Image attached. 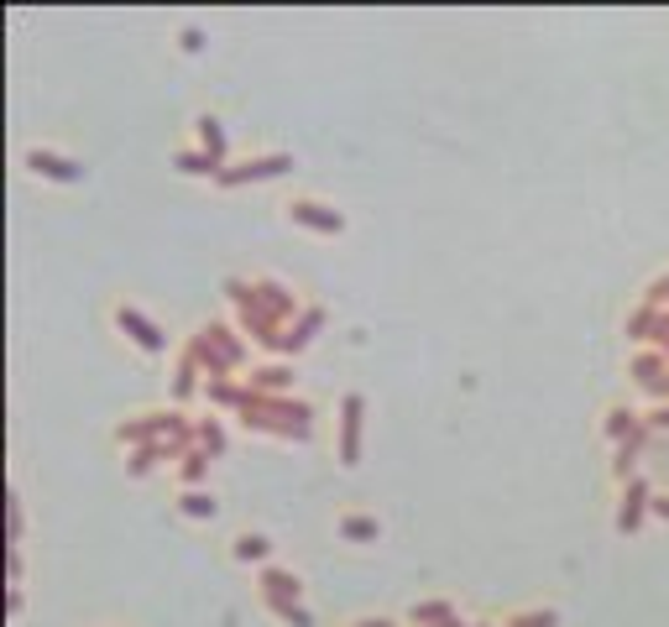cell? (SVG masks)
<instances>
[{"mask_svg": "<svg viewBox=\"0 0 669 627\" xmlns=\"http://www.w3.org/2000/svg\"><path fill=\"white\" fill-rule=\"evenodd\" d=\"M178 513L189 523H215L220 518V497L210 486H194V492H178Z\"/></svg>", "mask_w": 669, "mask_h": 627, "instance_id": "cell-18", "label": "cell"}, {"mask_svg": "<svg viewBox=\"0 0 669 627\" xmlns=\"http://www.w3.org/2000/svg\"><path fill=\"white\" fill-rule=\"evenodd\" d=\"M194 418L183 408H152V413H131L115 424V445L121 450H142V445H157V439H173V434H189Z\"/></svg>", "mask_w": 669, "mask_h": 627, "instance_id": "cell-4", "label": "cell"}, {"mask_svg": "<svg viewBox=\"0 0 669 627\" xmlns=\"http://www.w3.org/2000/svg\"><path fill=\"white\" fill-rule=\"evenodd\" d=\"M361 429H366V398H361V392H345V398H340V418H335V460L345 471L361 466Z\"/></svg>", "mask_w": 669, "mask_h": 627, "instance_id": "cell-7", "label": "cell"}, {"mask_svg": "<svg viewBox=\"0 0 669 627\" xmlns=\"http://www.w3.org/2000/svg\"><path fill=\"white\" fill-rule=\"evenodd\" d=\"M654 518L669 523V492H654Z\"/></svg>", "mask_w": 669, "mask_h": 627, "instance_id": "cell-37", "label": "cell"}, {"mask_svg": "<svg viewBox=\"0 0 669 627\" xmlns=\"http://www.w3.org/2000/svg\"><path fill=\"white\" fill-rule=\"evenodd\" d=\"M643 304H654V309H669V272L654 277L649 288H643Z\"/></svg>", "mask_w": 669, "mask_h": 627, "instance_id": "cell-32", "label": "cell"}, {"mask_svg": "<svg viewBox=\"0 0 669 627\" xmlns=\"http://www.w3.org/2000/svg\"><path fill=\"white\" fill-rule=\"evenodd\" d=\"M502 627H560V612L555 607H523L513 617H502Z\"/></svg>", "mask_w": 669, "mask_h": 627, "instance_id": "cell-29", "label": "cell"}, {"mask_svg": "<svg viewBox=\"0 0 669 627\" xmlns=\"http://www.w3.org/2000/svg\"><path fill=\"white\" fill-rule=\"evenodd\" d=\"M173 168H178L183 178H210V183L220 178V168H215V162L204 157L199 147H178V152H173Z\"/></svg>", "mask_w": 669, "mask_h": 627, "instance_id": "cell-27", "label": "cell"}, {"mask_svg": "<svg viewBox=\"0 0 669 627\" xmlns=\"http://www.w3.org/2000/svg\"><path fill=\"white\" fill-rule=\"evenodd\" d=\"M210 466H215V460L194 445V450H189V455H183L178 466H173V471H178V486H183V492H194V486H204V481H210Z\"/></svg>", "mask_w": 669, "mask_h": 627, "instance_id": "cell-26", "label": "cell"}, {"mask_svg": "<svg viewBox=\"0 0 669 627\" xmlns=\"http://www.w3.org/2000/svg\"><path fill=\"white\" fill-rule=\"evenodd\" d=\"M194 445L210 455V460H225V450H230V434H225V424L215 413H204V418H194Z\"/></svg>", "mask_w": 669, "mask_h": 627, "instance_id": "cell-21", "label": "cell"}, {"mask_svg": "<svg viewBox=\"0 0 669 627\" xmlns=\"http://www.w3.org/2000/svg\"><path fill=\"white\" fill-rule=\"evenodd\" d=\"M471 627H497V622H471Z\"/></svg>", "mask_w": 669, "mask_h": 627, "instance_id": "cell-39", "label": "cell"}, {"mask_svg": "<svg viewBox=\"0 0 669 627\" xmlns=\"http://www.w3.org/2000/svg\"><path fill=\"white\" fill-rule=\"evenodd\" d=\"M659 319H664V309H654V304H638L628 319H622V335L633 340V351H643V345L654 340V330H659Z\"/></svg>", "mask_w": 669, "mask_h": 627, "instance_id": "cell-20", "label": "cell"}, {"mask_svg": "<svg viewBox=\"0 0 669 627\" xmlns=\"http://www.w3.org/2000/svg\"><path fill=\"white\" fill-rule=\"evenodd\" d=\"M257 596L262 601H304V580L288 565H267V570H257Z\"/></svg>", "mask_w": 669, "mask_h": 627, "instance_id": "cell-14", "label": "cell"}, {"mask_svg": "<svg viewBox=\"0 0 669 627\" xmlns=\"http://www.w3.org/2000/svg\"><path fill=\"white\" fill-rule=\"evenodd\" d=\"M204 403L220 408V413H236L246 403V387L236 377H215V382H204Z\"/></svg>", "mask_w": 669, "mask_h": 627, "instance_id": "cell-23", "label": "cell"}, {"mask_svg": "<svg viewBox=\"0 0 669 627\" xmlns=\"http://www.w3.org/2000/svg\"><path fill=\"white\" fill-rule=\"evenodd\" d=\"M21 607H27V591H21V586H6V617H21Z\"/></svg>", "mask_w": 669, "mask_h": 627, "instance_id": "cell-34", "label": "cell"}, {"mask_svg": "<svg viewBox=\"0 0 669 627\" xmlns=\"http://www.w3.org/2000/svg\"><path fill=\"white\" fill-rule=\"evenodd\" d=\"M335 533H340L345 544H377V539H382V523H377L372 513H340Z\"/></svg>", "mask_w": 669, "mask_h": 627, "instance_id": "cell-22", "label": "cell"}, {"mask_svg": "<svg viewBox=\"0 0 669 627\" xmlns=\"http://www.w3.org/2000/svg\"><path fill=\"white\" fill-rule=\"evenodd\" d=\"M272 554H278V544H272L267 533H257V528H241L236 539H230V560H236V565H257V570H267V565H272Z\"/></svg>", "mask_w": 669, "mask_h": 627, "instance_id": "cell-15", "label": "cell"}, {"mask_svg": "<svg viewBox=\"0 0 669 627\" xmlns=\"http://www.w3.org/2000/svg\"><path fill=\"white\" fill-rule=\"evenodd\" d=\"M325 330V309L319 304H304V314H298L293 324H288V335H283V351H278V361H293V356H304L309 345H314V335Z\"/></svg>", "mask_w": 669, "mask_h": 627, "instance_id": "cell-13", "label": "cell"}, {"mask_svg": "<svg viewBox=\"0 0 669 627\" xmlns=\"http://www.w3.org/2000/svg\"><path fill=\"white\" fill-rule=\"evenodd\" d=\"M6 513H11V544H21V533H27V507H21V492L6 497Z\"/></svg>", "mask_w": 669, "mask_h": 627, "instance_id": "cell-30", "label": "cell"}, {"mask_svg": "<svg viewBox=\"0 0 669 627\" xmlns=\"http://www.w3.org/2000/svg\"><path fill=\"white\" fill-rule=\"evenodd\" d=\"M283 209H288V220H293L298 230H309V236H345V215H340L335 204H325V199L293 194Z\"/></svg>", "mask_w": 669, "mask_h": 627, "instance_id": "cell-8", "label": "cell"}, {"mask_svg": "<svg viewBox=\"0 0 669 627\" xmlns=\"http://www.w3.org/2000/svg\"><path fill=\"white\" fill-rule=\"evenodd\" d=\"M178 48H183V53H189V58H199L204 48H210V37H204L199 27H183V32H178Z\"/></svg>", "mask_w": 669, "mask_h": 627, "instance_id": "cell-31", "label": "cell"}, {"mask_svg": "<svg viewBox=\"0 0 669 627\" xmlns=\"http://www.w3.org/2000/svg\"><path fill=\"white\" fill-rule=\"evenodd\" d=\"M643 424H649L654 434H659V429H669V403H659V408H649V413H643Z\"/></svg>", "mask_w": 669, "mask_h": 627, "instance_id": "cell-35", "label": "cell"}, {"mask_svg": "<svg viewBox=\"0 0 669 627\" xmlns=\"http://www.w3.org/2000/svg\"><path fill=\"white\" fill-rule=\"evenodd\" d=\"M643 518H654V486H649V476H633L617 502V533H638Z\"/></svg>", "mask_w": 669, "mask_h": 627, "instance_id": "cell-10", "label": "cell"}, {"mask_svg": "<svg viewBox=\"0 0 669 627\" xmlns=\"http://www.w3.org/2000/svg\"><path fill=\"white\" fill-rule=\"evenodd\" d=\"M21 162H27L37 178L63 183V189H74V183H89V168H84V162H79V157H68V152H53V147H32Z\"/></svg>", "mask_w": 669, "mask_h": 627, "instance_id": "cell-9", "label": "cell"}, {"mask_svg": "<svg viewBox=\"0 0 669 627\" xmlns=\"http://www.w3.org/2000/svg\"><path fill=\"white\" fill-rule=\"evenodd\" d=\"M628 377H633L643 392H649L659 377H669V361L654 351V345H643V351H633V356H628Z\"/></svg>", "mask_w": 669, "mask_h": 627, "instance_id": "cell-17", "label": "cell"}, {"mask_svg": "<svg viewBox=\"0 0 669 627\" xmlns=\"http://www.w3.org/2000/svg\"><path fill=\"white\" fill-rule=\"evenodd\" d=\"M262 607L278 622H288V627H314V612L304 607V601H262Z\"/></svg>", "mask_w": 669, "mask_h": 627, "instance_id": "cell-28", "label": "cell"}, {"mask_svg": "<svg viewBox=\"0 0 669 627\" xmlns=\"http://www.w3.org/2000/svg\"><path fill=\"white\" fill-rule=\"evenodd\" d=\"M241 382H246V392H262V398H293V387H298L288 361H251Z\"/></svg>", "mask_w": 669, "mask_h": 627, "instance_id": "cell-11", "label": "cell"}, {"mask_svg": "<svg viewBox=\"0 0 669 627\" xmlns=\"http://www.w3.org/2000/svg\"><path fill=\"white\" fill-rule=\"evenodd\" d=\"M638 429H643V413L628 408V403H612V408L602 413V434H607V445H612V450H617V445H628Z\"/></svg>", "mask_w": 669, "mask_h": 627, "instance_id": "cell-16", "label": "cell"}, {"mask_svg": "<svg viewBox=\"0 0 669 627\" xmlns=\"http://www.w3.org/2000/svg\"><path fill=\"white\" fill-rule=\"evenodd\" d=\"M236 418H241V429L283 439V445H304V439L314 434V408L304 398H262V392H246V403L236 408Z\"/></svg>", "mask_w": 669, "mask_h": 627, "instance_id": "cell-2", "label": "cell"}, {"mask_svg": "<svg viewBox=\"0 0 669 627\" xmlns=\"http://www.w3.org/2000/svg\"><path fill=\"white\" fill-rule=\"evenodd\" d=\"M649 434H654V429L643 424V429L628 439V445H617V450H612V476H617L622 486H628V481L638 476V455H643V445H649Z\"/></svg>", "mask_w": 669, "mask_h": 627, "instance_id": "cell-19", "label": "cell"}, {"mask_svg": "<svg viewBox=\"0 0 669 627\" xmlns=\"http://www.w3.org/2000/svg\"><path fill=\"white\" fill-rule=\"evenodd\" d=\"M298 168L293 152H251L241 162H230V168L215 178V189H246V183H272V178H288Z\"/></svg>", "mask_w": 669, "mask_h": 627, "instance_id": "cell-5", "label": "cell"}, {"mask_svg": "<svg viewBox=\"0 0 669 627\" xmlns=\"http://www.w3.org/2000/svg\"><path fill=\"white\" fill-rule=\"evenodd\" d=\"M194 147H199L204 157H210V162H215L220 173L230 168V136H225V121H220L215 110L194 115Z\"/></svg>", "mask_w": 669, "mask_h": 627, "instance_id": "cell-12", "label": "cell"}, {"mask_svg": "<svg viewBox=\"0 0 669 627\" xmlns=\"http://www.w3.org/2000/svg\"><path fill=\"white\" fill-rule=\"evenodd\" d=\"M440 627H471L466 617H450V622H440Z\"/></svg>", "mask_w": 669, "mask_h": 627, "instance_id": "cell-38", "label": "cell"}, {"mask_svg": "<svg viewBox=\"0 0 669 627\" xmlns=\"http://www.w3.org/2000/svg\"><path fill=\"white\" fill-rule=\"evenodd\" d=\"M110 319H115V330H121V335L136 345V351H142V356H168V351H173L168 330H163V324H157L147 309H136V304H115V309H110Z\"/></svg>", "mask_w": 669, "mask_h": 627, "instance_id": "cell-6", "label": "cell"}, {"mask_svg": "<svg viewBox=\"0 0 669 627\" xmlns=\"http://www.w3.org/2000/svg\"><path fill=\"white\" fill-rule=\"evenodd\" d=\"M450 617H460L450 596H434V601H413V607H408V627H440V622H450Z\"/></svg>", "mask_w": 669, "mask_h": 627, "instance_id": "cell-24", "label": "cell"}, {"mask_svg": "<svg viewBox=\"0 0 669 627\" xmlns=\"http://www.w3.org/2000/svg\"><path fill=\"white\" fill-rule=\"evenodd\" d=\"M183 351L194 356V366L204 371V382H215V377H236L241 382V371H251L246 366L251 361V345H246V335L236 330V324H225V319L199 324Z\"/></svg>", "mask_w": 669, "mask_h": 627, "instance_id": "cell-3", "label": "cell"}, {"mask_svg": "<svg viewBox=\"0 0 669 627\" xmlns=\"http://www.w3.org/2000/svg\"><path fill=\"white\" fill-rule=\"evenodd\" d=\"M194 392H204V371L194 366L189 351H178V371H173V403H189Z\"/></svg>", "mask_w": 669, "mask_h": 627, "instance_id": "cell-25", "label": "cell"}, {"mask_svg": "<svg viewBox=\"0 0 669 627\" xmlns=\"http://www.w3.org/2000/svg\"><path fill=\"white\" fill-rule=\"evenodd\" d=\"M351 627H398V622H392V617H356Z\"/></svg>", "mask_w": 669, "mask_h": 627, "instance_id": "cell-36", "label": "cell"}, {"mask_svg": "<svg viewBox=\"0 0 669 627\" xmlns=\"http://www.w3.org/2000/svg\"><path fill=\"white\" fill-rule=\"evenodd\" d=\"M649 345H654V351L669 361V309H664V319H659V330H654V340H649Z\"/></svg>", "mask_w": 669, "mask_h": 627, "instance_id": "cell-33", "label": "cell"}, {"mask_svg": "<svg viewBox=\"0 0 669 627\" xmlns=\"http://www.w3.org/2000/svg\"><path fill=\"white\" fill-rule=\"evenodd\" d=\"M225 298L236 309V330L246 340H257L267 356L283 351L288 324L304 314L298 293L288 283H278V277H225Z\"/></svg>", "mask_w": 669, "mask_h": 627, "instance_id": "cell-1", "label": "cell"}]
</instances>
